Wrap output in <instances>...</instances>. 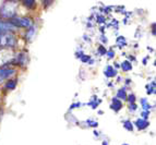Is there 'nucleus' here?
Returning <instances> with one entry per match:
<instances>
[{
  "mask_svg": "<svg viewBox=\"0 0 156 145\" xmlns=\"http://www.w3.org/2000/svg\"><path fill=\"white\" fill-rule=\"evenodd\" d=\"M135 128L139 130V131H143V130L147 129L150 127V121L147 119H143V118H138V119L134 121Z\"/></svg>",
  "mask_w": 156,
  "mask_h": 145,
  "instance_id": "7",
  "label": "nucleus"
},
{
  "mask_svg": "<svg viewBox=\"0 0 156 145\" xmlns=\"http://www.w3.org/2000/svg\"><path fill=\"white\" fill-rule=\"evenodd\" d=\"M136 109H138V105H136V103L129 104V111L130 112H134Z\"/></svg>",
  "mask_w": 156,
  "mask_h": 145,
  "instance_id": "25",
  "label": "nucleus"
},
{
  "mask_svg": "<svg viewBox=\"0 0 156 145\" xmlns=\"http://www.w3.org/2000/svg\"><path fill=\"white\" fill-rule=\"evenodd\" d=\"M106 56H107V58L108 59H112V58L115 57V51L114 50H107V52H106Z\"/></svg>",
  "mask_w": 156,
  "mask_h": 145,
  "instance_id": "27",
  "label": "nucleus"
},
{
  "mask_svg": "<svg viewBox=\"0 0 156 145\" xmlns=\"http://www.w3.org/2000/svg\"><path fill=\"white\" fill-rule=\"evenodd\" d=\"M27 62H29V56H27V54L25 51H21L19 52L18 56L13 59L12 63H14L16 65H20L21 68H25L26 65H27Z\"/></svg>",
  "mask_w": 156,
  "mask_h": 145,
  "instance_id": "4",
  "label": "nucleus"
},
{
  "mask_svg": "<svg viewBox=\"0 0 156 145\" xmlns=\"http://www.w3.org/2000/svg\"><path fill=\"white\" fill-rule=\"evenodd\" d=\"M81 106H82V104H81L80 101L72 104V105L70 106V108H69V111H71V110H72V109H74V108H79V107H81Z\"/></svg>",
  "mask_w": 156,
  "mask_h": 145,
  "instance_id": "26",
  "label": "nucleus"
},
{
  "mask_svg": "<svg viewBox=\"0 0 156 145\" xmlns=\"http://www.w3.org/2000/svg\"><path fill=\"white\" fill-rule=\"evenodd\" d=\"M27 31H26V41H31L32 39H33L34 35H35V33H36V29H35V25H32L31 27H29V29H26Z\"/></svg>",
  "mask_w": 156,
  "mask_h": 145,
  "instance_id": "14",
  "label": "nucleus"
},
{
  "mask_svg": "<svg viewBox=\"0 0 156 145\" xmlns=\"http://www.w3.org/2000/svg\"><path fill=\"white\" fill-rule=\"evenodd\" d=\"M97 52L99 54V56H105L107 52V49H106V47H104L103 45H99L98 48H97Z\"/></svg>",
  "mask_w": 156,
  "mask_h": 145,
  "instance_id": "22",
  "label": "nucleus"
},
{
  "mask_svg": "<svg viewBox=\"0 0 156 145\" xmlns=\"http://www.w3.org/2000/svg\"><path fill=\"white\" fill-rule=\"evenodd\" d=\"M119 65H119V63H117V62L115 63V68H116V69H119V68H120Z\"/></svg>",
  "mask_w": 156,
  "mask_h": 145,
  "instance_id": "34",
  "label": "nucleus"
},
{
  "mask_svg": "<svg viewBox=\"0 0 156 145\" xmlns=\"http://www.w3.org/2000/svg\"><path fill=\"white\" fill-rule=\"evenodd\" d=\"M120 67H121V69H122L123 72H129V71H131L133 69L132 63H131L129 60H125V61L121 62Z\"/></svg>",
  "mask_w": 156,
  "mask_h": 145,
  "instance_id": "15",
  "label": "nucleus"
},
{
  "mask_svg": "<svg viewBox=\"0 0 156 145\" xmlns=\"http://www.w3.org/2000/svg\"><path fill=\"white\" fill-rule=\"evenodd\" d=\"M130 60H132V61H135V57L134 56H129V61Z\"/></svg>",
  "mask_w": 156,
  "mask_h": 145,
  "instance_id": "31",
  "label": "nucleus"
},
{
  "mask_svg": "<svg viewBox=\"0 0 156 145\" xmlns=\"http://www.w3.org/2000/svg\"><path fill=\"white\" fill-rule=\"evenodd\" d=\"M104 75L106 78H115L117 76V70L112 65H106L104 69Z\"/></svg>",
  "mask_w": 156,
  "mask_h": 145,
  "instance_id": "10",
  "label": "nucleus"
},
{
  "mask_svg": "<svg viewBox=\"0 0 156 145\" xmlns=\"http://www.w3.org/2000/svg\"><path fill=\"white\" fill-rule=\"evenodd\" d=\"M13 26H16V29H29L34 24V21L32 20L31 16H14L13 19L9 20Z\"/></svg>",
  "mask_w": 156,
  "mask_h": 145,
  "instance_id": "3",
  "label": "nucleus"
},
{
  "mask_svg": "<svg viewBox=\"0 0 156 145\" xmlns=\"http://www.w3.org/2000/svg\"><path fill=\"white\" fill-rule=\"evenodd\" d=\"M18 45V38L13 32H2L0 33V48L13 49Z\"/></svg>",
  "mask_w": 156,
  "mask_h": 145,
  "instance_id": "2",
  "label": "nucleus"
},
{
  "mask_svg": "<svg viewBox=\"0 0 156 145\" xmlns=\"http://www.w3.org/2000/svg\"><path fill=\"white\" fill-rule=\"evenodd\" d=\"M103 145H108V141H104V142H103Z\"/></svg>",
  "mask_w": 156,
  "mask_h": 145,
  "instance_id": "36",
  "label": "nucleus"
},
{
  "mask_svg": "<svg viewBox=\"0 0 156 145\" xmlns=\"http://www.w3.org/2000/svg\"><path fill=\"white\" fill-rule=\"evenodd\" d=\"M122 127L125 128L127 131H130V132H132L133 130H134V126H133L132 121L129 119H126L122 121Z\"/></svg>",
  "mask_w": 156,
  "mask_h": 145,
  "instance_id": "16",
  "label": "nucleus"
},
{
  "mask_svg": "<svg viewBox=\"0 0 156 145\" xmlns=\"http://www.w3.org/2000/svg\"><path fill=\"white\" fill-rule=\"evenodd\" d=\"M110 109L114 110L115 112H119L123 107L122 101H120L117 97H112V103H110Z\"/></svg>",
  "mask_w": 156,
  "mask_h": 145,
  "instance_id": "8",
  "label": "nucleus"
},
{
  "mask_svg": "<svg viewBox=\"0 0 156 145\" xmlns=\"http://www.w3.org/2000/svg\"><path fill=\"white\" fill-rule=\"evenodd\" d=\"M42 1H43V5H44L45 9L49 8L50 5H52V2H54V0H42Z\"/></svg>",
  "mask_w": 156,
  "mask_h": 145,
  "instance_id": "23",
  "label": "nucleus"
},
{
  "mask_svg": "<svg viewBox=\"0 0 156 145\" xmlns=\"http://www.w3.org/2000/svg\"><path fill=\"white\" fill-rule=\"evenodd\" d=\"M101 43H104V44H107V41H108V39H107V37L105 35H101Z\"/></svg>",
  "mask_w": 156,
  "mask_h": 145,
  "instance_id": "29",
  "label": "nucleus"
},
{
  "mask_svg": "<svg viewBox=\"0 0 156 145\" xmlns=\"http://www.w3.org/2000/svg\"><path fill=\"white\" fill-rule=\"evenodd\" d=\"M19 2L14 0H3L0 5V19L9 21L18 16Z\"/></svg>",
  "mask_w": 156,
  "mask_h": 145,
  "instance_id": "1",
  "label": "nucleus"
},
{
  "mask_svg": "<svg viewBox=\"0 0 156 145\" xmlns=\"http://www.w3.org/2000/svg\"><path fill=\"white\" fill-rule=\"evenodd\" d=\"M16 69H13L11 67H1L0 68V82L5 79H9L11 78L13 74H16Z\"/></svg>",
  "mask_w": 156,
  "mask_h": 145,
  "instance_id": "5",
  "label": "nucleus"
},
{
  "mask_svg": "<svg viewBox=\"0 0 156 145\" xmlns=\"http://www.w3.org/2000/svg\"><path fill=\"white\" fill-rule=\"evenodd\" d=\"M147 59H148V57H145V59L143 60V65H146V62H147Z\"/></svg>",
  "mask_w": 156,
  "mask_h": 145,
  "instance_id": "35",
  "label": "nucleus"
},
{
  "mask_svg": "<svg viewBox=\"0 0 156 145\" xmlns=\"http://www.w3.org/2000/svg\"><path fill=\"white\" fill-rule=\"evenodd\" d=\"M101 104V99L98 98L96 95H94V96H92L91 101L87 103V106H90L92 109H96Z\"/></svg>",
  "mask_w": 156,
  "mask_h": 145,
  "instance_id": "11",
  "label": "nucleus"
},
{
  "mask_svg": "<svg viewBox=\"0 0 156 145\" xmlns=\"http://www.w3.org/2000/svg\"><path fill=\"white\" fill-rule=\"evenodd\" d=\"M22 5L27 10H35L37 8V1L36 0H22Z\"/></svg>",
  "mask_w": 156,
  "mask_h": 145,
  "instance_id": "9",
  "label": "nucleus"
},
{
  "mask_svg": "<svg viewBox=\"0 0 156 145\" xmlns=\"http://www.w3.org/2000/svg\"><path fill=\"white\" fill-rule=\"evenodd\" d=\"M140 101H141V106H142V109H143V110H148V111H151L152 106H151V104L147 101V99L141 98Z\"/></svg>",
  "mask_w": 156,
  "mask_h": 145,
  "instance_id": "18",
  "label": "nucleus"
},
{
  "mask_svg": "<svg viewBox=\"0 0 156 145\" xmlns=\"http://www.w3.org/2000/svg\"><path fill=\"white\" fill-rule=\"evenodd\" d=\"M127 96H128V93L127 91H126V88H120V90H118L117 92V98H119L120 101H126L127 99Z\"/></svg>",
  "mask_w": 156,
  "mask_h": 145,
  "instance_id": "17",
  "label": "nucleus"
},
{
  "mask_svg": "<svg viewBox=\"0 0 156 145\" xmlns=\"http://www.w3.org/2000/svg\"><path fill=\"white\" fill-rule=\"evenodd\" d=\"M146 88V94L147 95H154V94L156 93V83L155 81H153V82L148 83L147 85L145 86Z\"/></svg>",
  "mask_w": 156,
  "mask_h": 145,
  "instance_id": "13",
  "label": "nucleus"
},
{
  "mask_svg": "<svg viewBox=\"0 0 156 145\" xmlns=\"http://www.w3.org/2000/svg\"><path fill=\"white\" fill-rule=\"evenodd\" d=\"M126 101H127L129 104H134V103H136V96H135V94H133V93L128 94Z\"/></svg>",
  "mask_w": 156,
  "mask_h": 145,
  "instance_id": "21",
  "label": "nucleus"
},
{
  "mask_svg": "<svg viewBox=\"0 0 156 145\" xmlns=\"http://www.w3.org/2000/svg\"><path fill=\"white\" fill-rule=\"evenodd\" d=\"M155 25H156L155 23L152 24V34H153V35H155V34H156V31H155Z\"/></svg>",
  "mask_w": 156,
  "mask_h": 145,
  "instance_id": "30",
  "label": "nucleus"
},
{
  "mask_svg": "<svg viewBox=\"0 0 156 145\" xmlns=\"http://www.w3.org/2000/svg\"><path fill=\"white\" fill-rule=\"evenodd\" d=\"M84 123L86 124L85 128H97V127H98V122L95 121V120H93V119L85 120V121H84Z\"/></svg>",
  "mask_w": 156,
  "mask_h": 145,
  "instance_id": "20",
  "label": "nucleus"
},
{
  "mask_svg": "<svg viewBox=\"0 0 156 145\" xmlns=\"http://www.w3.org/2000/svg\"><path fill=\"white\" fill-rule=\"evenodd\" d=\"M116 43H117L119 48H123V46L127 45V38H126L125 36H119V37H117V39H116Z\"/></svg>",
  "mask_w": 156,
  "mask_h": 145,
  "instance_id": "19",
  "label": "nucleus"
},
{
  "mask_svg": "<svg viewBox=\"0 0 156 145\" xmlns=\"http://www.w3.org/2000/svg\"><path fill=\"white\" fill-rule=\"evenodd\" d=\"M16 84H18V79H9L7 82H5V88L9 90V91H12L16 87Z\"/></svg>",
  "mask_w": 156,
  "mask_h": 145,
  "instance_id": "12",
  "label": "nucleus"
},
{
  "mask_svg": "<svg viewBox=\"0 0 156 145\" xmlns=\"http://www.w3.org/2000/svg\"><path fill=\"white\" fill-rule=\"evenodd\" d=\"M16 30V26H13L9 21H5L2 19H0V33H2V32H14Z\"/></svg>",
  "mask_w": 156,
  "mask_h": 145,
  "instance_id": "6",
  "label": "nucleus"
},
{
  "mask_svg": "<svg viewBox=\"0 0 156 145\" xmlns=\"http://www.w3.org/2000/svg\"><path fill=\"white\" fill-rule=\"evenodd\" d=\"M94 134L96 135V137H97V139H98V137H99V132H97L96 130H95V131H94Z\"/></svg>",
  "mask_w": 156,
  "mask_h": 145,
  "instance_id": "32",
  "label": "nucleus"
},
{
  "mask_svg": "<svg viewBox=\"0 0 156 145\" xmlns=\"http://www.w3.org/2000/svg\"><path fill=\"white\" fill-rule=\"evenodd\" d=\"M14 1H16V2H21L22 0H14Z\"/></svg>",
  "mask_w": 156,
  "mask_h": 145,
  "instance_id": "37",
  "label": "nucleus"
},
{
  "mask_svg": "<svg viewBox=\"0 0 156 145\" xmlns=\"http://www.w3.org/2000/svg\"><path fill=\"white\" fill-rule=\"evenodd\" d=\"M96 22L98 24H103V23H105V18L104 16H98L96 18Z\"/></svg>",
  "mask_w": 156,
  "mask_h": 145,
  "instance_id": "28",
  "label": "nucleus"
},
{
  "mask_svg": "<svg viewBox=\"0 0 156 145\" xmlns=\"http://www.w3.org/2000/svg\"><path fill=\"white\" fill-rule=\"evenodd\" d=\"M130 83H131V80H129V79L126 80V84H127V85H130Z\"/></svg>",
  "mask_w": 156,
  "mask_h": 145,
  "instance_id": "33",
  "label": "nucleus"
},
{
  "mask_svg": "<svg viewBox=\"0 0 156 145\" xmlns=\"http://www.w3.org/2000/svg\"><path fill=\"white\" fill-rule=\"evenodd\" d=\"M150 114H151V111H148V110H142V111H141V118H143V119H148Z\"/></svg>",
  "mask_w": 156,
  "mask_h": 145,
  "instance_id": "24",
  "label": "nucleus"
},
{
  "mask_svg": "<svg viewBox=\"0 0 156 145\" xmlns=\"http://www.w3.org/2000/svg\"><path fill=\"white\" fill-rule=\"evenodd\" d=\"M121 145H130V144H128V143H123V144H121Z\"/></svg>",
  "mask_w": 156,
  "mask_h": 145,
  "instance_id": "38",
  "label": "nucleus"
}]
</instances>
